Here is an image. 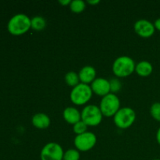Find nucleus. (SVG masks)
<instances>
[{"label": "nucleus", "mask_w": 160, "mask_h": 160, "mask_svg": "<svg viewBox=\"0 0 160 160\" xmlns=\"http://www.w3.org/2000/svg\"><path fill=\"white\" fill-rule=\"evenodd\" d=\"M153 160H160L159 159H153Z\"/></svg>", "instance_id": "26"}, {"label": "nucleus", "mask_w": 160, "mask_h": 160, "mask_svg": "<svg viewBox=\"0 0 160 160\" xmlns=\"http://www.w3.org/2000/svg\"><path fill=\"white\" fill-rule=\"evenodd\" d=\"M154 26H155V28H156V29H157L158 31H160V18H158L157 20L155 21Z\"/></svg>", "instance_id": "22"}, {"label": "nucleus", "mask_w": 160, "mask_h": 160, "mask_svg": "<svg viewBox=\"0 0 160 160\" xmlns=\"http://www.w3.org/2000/svg\"><path fill=\"white\" fill-rule=\"evenodd\" d=\"M31 26V19L27 15L18 13L13 16L9 20L7 30L12 35H22L29 31Z\"/></svg>", "instance_id": "1"}, {"label": "nucleus", "mask_w": 160, "mask_h": 160, "mask_svg": "<svg viewBox=\"0 0 160 160\" xmlns=\"http://www.w3.org/2000/svg\"><path fill=\"white\" fill-rule=\"evenodd\" d=\"M92 92L99 96H106L110 93V83L105 78H97L92 83Z\"/></svg>", "instance_id": "10"}, {"label": "nucleus", "mask_w": 160, "mask_h": 160, "mask_svg": "<svg viewBox=\"0 0 160 160\" xmlns=\"http://www.w3.org/2000/svg\"><path fill=\"white\" fill-rule=\"evenodd\" d=\"M109 83H110V91L113 93L117 92L121 88V84L117 79H112L109 81Z\"/></svg>", "instance_id": "21"}, {"label": "nucleus", "mask_w": 160, "mask_h": 160, "mask_svg": "<svg viewBox=\"0 0 160 160\" xmlns=\"http://www.w3.org/2000/svg\"><path fill=\"white\" fill-rule=\"evenodd\" d=\"M63 150L60 145L55 142L46 144L41 151V160H62Z\"/></svg>", "instance_id": "7"}, {"label": "nucleus", "mask_w": 160, "mask_h": 160, "mask_svg": "<svg viewBox=\"0 0 160 160\" xmlns=\"http://www.w3.org/2000/svg\"><path fill=\"white\" fill-rule=\"evenodd\" d=\"M155 26L147 20H139L134 23V31L142 38H150L155 33Z\"/></svg>", "instance_id": "9"}, {"label": "nucleus", "mask_w": 160, "mask_h": 160, "mask_svg": "<svg viewBox=\"0 0 160 160\" xmlns=\"http://www.w3.org/2000/svg\"><path fill=\"white\" fill-rule=\"evenodd\" d=\"M80 152L76 149H69L64 152L63 159L62 160H79Z\"/></svg>", "instance_id": "18"}, {"label": "nucleus", "mask_w": 160, "mask_h": 160, "mask_svg": "<svg viewBox=\"0 0 160 160\" xmlns=\"http://www.w3.org/2000/svg\"><path fill=\"white\" fill-rule=\"evenodd\" d=\"M65 81L69 86H71V87L74 88L75 86H77L78 84H80L79 76H78V73H76L75 72L70 71L66 74Z\"/></svg>", "instance_id": "16"}, {"label": "nucleus", "mask_w": 160, "mask_h": 160, "mask_svg": "<svg viewBox=\"0 0 160 160\" xmlns=\"http://www.w3.org/2000/svg\"><path fill=\"white\" fill-rule=\"evenodd\" d=\"M59 2L60 3L62 6H67V5H70L71 1L70 0H59Z\"/></svg>", "instance_id": "23"}, {"label": "nucleus", "mask_w": 160, "mask_h": 160, "mask_svg": "<svg viewBox=\"0 0 160 160\" xmlns=\"http://www.w3.org/2000/svg\"><path fill=\"white\" fill-rule=\"evenodd\" d=\"M78 76H79V79L81 83L86 84H90L95 80L96 71L93 67L86 66L80 70Z\"/></svg>", "instance_id": "11"}, {"label": "nucleus", "mask_w": 160, "mask_h": 160, "mask_svg": "<svg viewBox=\"0 0 160 160\" xmlns=\"http://www.w3.org/2000/svg\"><path fill=\"white\" fill-rule=\"evenodd\" d=\"M136 119V113L132 109L124 107L119 109L114 116V123L120 129H127L134 123Z\"/></svg>", "instance_id": "6"}, {"label": "nucleus", "mask_w": 160, "mask_h": 160, "mask_svg": "<svg viewBox=\"0 0 160 160\" xmlns=\"http://www.w3.org/2000/svg\"><path fill=\"white\" fill-rule=\"evenodd\" d=\"M135 63L129 56H120L112 64V72L118 78L130 76L135 70Z\"/></svg>", "instance_id": "2"}, {"label": "nucleus", "mask_w": 160, "mask_h": 160, "mask_svg": "<svg viewBox=\"0 0 160 160\" xmlns=\"http://www.w3.org/2000/svg\"><path fill=\"white\" fill-rule=\"evenodd\" d=\"M150 113L154 120L160 122V102H156L152 105Z\"/></svg>", "instance_id": "20"}, {"label": "nucleus", "mask_w": 160, "mask_h": 160, "mask_svg": "<svg viewBox=\"0 0 160 160\" xmlns=\"http://www.w3.org/2000/svg\"><path fill=\"white\" fill-rule=\"evenodd\" d=\"M152 65L148 61H142L135 67V71L141 77H148L152 73Z\"/></svg>", "instance_id": "14"}, {"label": "nucleus", "mask_w": 160, "mask_h": 160, "mask_svg": "<svg viewBox=\"0 0 160 160\" xmlns=\"http://www.w3.org/2000/svg\"><path fill=\"white\" fill-rule=\"evenodd\" d=\"M92 90L88 84L80 83L72 89L70 92V100L77 106L84 105L91 99Z\"/></svg>", "instance_id": "3"}, {"label": "nucleus", "mask_w": 160, "mask_h": 160, "mask_svg": "<svg viewBox=\"0 0 160 160\" xmlns=\"http://www.w3.org/2000/svg\"><path fill=\"white\" fill-rule=\"evenodd\" d=\"M31 26L34 31H42L46 26V21L42 17H34L31 19Z\"/></svg>", "instance_id": "15"}, {"label": "nucleus", "mask_w": 160, "mask_h": 160, "mask_svg": "<svg viewBox=\"0 0 160 160\" xmlns=\"http://www.w3.org/2000/svg\"><path fill=\"white\" fill-rule=\"evenodd\" d=\"M97 138L92 132H85L77 135L74 138V145L77 149L81 152H88L95 145Z\"/></svg>", "instance_id": "8"}, {"label": "nucleus", "mask_w": 160, "mask_h": 160, "mask_svg": "<svg viewBox=\"0 0 160 160\" xmlns=\"http://www.w3.org/2000/svg\"><path fill=\"white\" fill-rule=\"evenodd\" d=\"M87 129H88L87 124H86L84 122H83L82 120H81V121L75 123V124L73 125V132H74L75 134H78V135L87 132Z\"/></svg>", "instance_id": "19"}, {"label": "nucleus", "mask_w": 160, "mask_h": 160, "mask_svg": "<svg viewBox=\"0 0 160 160\" xmlns=\"http://www.w3.org/2000/svg\"><path fill=\"white\" fill-rule=\"evenodd\" d=\"M70 9L75 13H81L85 9V2L82 0H73L70 4Z\"/></svg>", "instance_id": "17"}, {"label": "nucleus", "mask_w": 160, "mask_h": 160, "mask_svg": "<svg viewBox=\"0 0 160 160\" xmlns=\"http://www.w3.org/2000/svg\"><path fill=\"white\" fill-rule=\"evenodd\" d=\"M63 118L70 124L74 125L81 120V113L74 107H67L63 111Z\"/></svg>", "instance_id": "12"}, {"label": "nucleus", "mask_w": 160, "mask_h": 160, "mask_svg": "<svg viewBox=\"0 0 160 160\" xmlns=\"http://www.w3.org/2000/svg\"><path fill=\"white\" fill-rule=\"evenodd\" d=\"M32 124L38 129H45L50 125L49 117L42 112L35 114L32 117Z\"/></svg>", "instance_id": "13"}, {"label": "nucleus", "mask_w": 160, "mask_h": 160, "mask_svg": "<svg viewBox=\"0 0 160 160\" xmlns=\"http://www.w3.org/2000/svg\"><path fill=\"white\" fill-rule=\"evenodd\" d=\"M120 99L115 94L109 93L102 98L100 102V110L103 116L107 117L115 116L120 109Z\"/></svg>", "instance_id": "4"}, {"label": "nucleus", "mask_w": 160, "mask_h": 160, "mask_svg": "<svg viewBox=\"0 0 160 160\" xmlns=\"http://www.w3.org/2000/svg\"><path fill=\"white\" fill-rule=\"evenodd\" d=\"M102 113L100 108L95 105H89L85 106L81 112V120L87 126L95 127L100 124L102 120Z\"/></svg>", "instance_id": "5"}, {"label": "nucleus", "mask_w": 160, "mask_h": 160, "mask_svg": "<svg viewBox=\"0 0 160 160\" xmlns=\"http://www.w3.org/2000/svg\"><path fill=\"white\" fill-rule=\"evenodd\" d=\"M99 2H100L99 0H94V1L88 0V3H89V4H91V5H96Z\"/></svg>", "instance_id": "25"}, {"label": "nucleus", "mask_w": 160, "mask_h": 160, "mask_svg": "<svg viewBox=\"0 0 160 160\" xmlns=\"http://www.w3.org/2000/svg\"><path fill=\"white\" fill-rule=\"evenodd\" d=\"M156 140H157V142L160 145V128L158 129L157 133H156Z\"/></svg>", "instance_id": "24"}]
</instances>
